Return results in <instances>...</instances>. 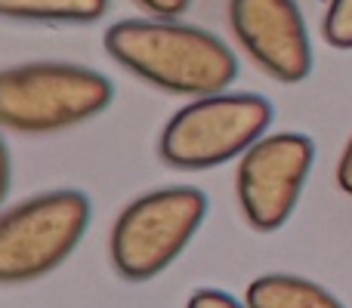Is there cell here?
Returning <instances> with one entry per match:
<instances>
[{
	"mask_svg": "<svg viewBox=\"0 0 352 308\" xmlns=\"http://www.w3.org/2000/svg\"><path fill=\"white\" fill-rule=\"evenodd\" d=\"M105 53L140 80L173 96H217L238 78V56L217 34L167 19H121L102 37Z\"/></svg>",
	"mask_w": 352,
	"mask_h": 308,
	"instance_id": "cell-1",
	"label": "cell"
},
{
	"mask_svg": "<svg viewBox=\"0 0 352 308\" xmlns=\"http://www.w3.org/2000/svg\"><path fill=\"white\" fill-rule=\"evenodd\" d=\"M111 96V80L93 68L68 62L12 65L0 74V121L12 133H56L96 117Z\"/></svg>",
	"mask_w": 352,
	"mask_h": 308,
	"instance_id": "cell-2",
	"label": "cell"
},
{
	"mask_svg": "<svg viewBox=\"0 0 352 308\" xmlns=\"http://www.w3.org/2000/svg\"><path fill=\"white\" fill-rule=\"evenodd\" d=\"M275 108L256 93L192 99L164 123L158 154L173 169H213L241 161L272 127Z\"/></svg>",
	"mask_w": 352,
	"mask_h": 308,
	"instance_id": "cell-3",
	"label": "cell"
},
{
	"mask_svg": "<svg viewBox=\"0 0 352 308\" xmlns=\"http://www.w3.org/2000/svg\"><path fill=\"white\" fill-rule=\"evenodd\" d=\"M207 216V194L195 185H170L136 198L111 225L109 256L124 281L161 274L186 250Z\"/></svg>",
	"mask_w": 352,
	"mask_h": 308,
	"instance_id": "cell-4",
	"label": "cell"
},
{
	"mask_svg": "<svg viewBox=\"0 0 352 308\" xmlns=\"http://www.w3.org/2000/svg\"><path fill=\"white\" fill-rule=\"evenodd\" d=\"M90 198L56 188L25 198L0 216V284H28L59 268L90 225Z\"/></svg>",
	"mask_w": 352,
	"mask_h": 308,
	"instance_id": "cell-5",
	"label": "cell"
},
{
	"mask_svg": "<svg viewBox=\"0 0 352 308\" xmlns=\"http://www.w3.org/2000/svg\"><path fill=\"white\" fill-rule=\"evenodd\" d=\"M312 161L316 145L303 133L263 136L238 161L235 194L250 228L266 235L291 219Z\"/></svg>",
	"mask_w": 352,
	"mask_h": 308,
	"instance_id": "cell-6",
	"label": "cell"
},
{
	"mask_svg": "<svg viewBox=\"0 0 352 308\" xmlns=\"http://www.w3.org/2000/svg\"><path fill=\"white\" fill-rule=\"evenodd\" d=\"M229 25L248 56L281 84L312 71V47L297 0H229Z\"/></svg>",
	"mask_w": 352,
	"mask_h": 308,
	"instance_id": "cell-7",
	"label": "cell"
},
{
	"mask_svg": "<svg viewBox=\"0 0 352 308\" xmlns=\"http://www.w3.org/2000/svg\"><path fill=\"white\" fill-rule=\"evenodd\" d=\"M248 308H346L331 290L297 274H263L244 293Z\"/></svg>",
	"mask_w": 352,
	"mask_h": 308,
	"instance_id": "cell-8",
	"label": "cell"
},
{
	"mask_svg": "<svg viewBox=\"0 0 352 308\" xmlns=\"http://www.w3.org/2000/svg\"><path fill=\"white\" fill-rule=\"evenodd\" d=\"M0 12L12 22L90 25L109 12V0H0Z\"/></svg>",
	"mask_w": 352,
	"mask_h": 308,
	"instance_id": "cell-9",
	"label": "cell"
},
{
	"mask_svg": "<svg viewBox=\"0 0 352 308\" xmlns=\"http://www.w3.org/2000/svg\"><path fill=\"white\" fill-rule=\"evenodd\" d=\"M322 37L334 49H352V0H331L322 19Z\"/></svg>",
	"mask_w": 352,
	"mask_h": 308,
	"instance_id": "cell-10",
	"label": "cell"
},
{
	"mask_svg": "<svg viewBox=\"0 0 352 308\" xmlns=\"http://www.w3.org/2000/svg\"><path fill=\"white\" fill-rule=\"evenodd\" d=\"M186 308H248L244 303H238L232 293L226 290H213V287H204V290H195L188 296Z\"/></svg>",
	"mask_w": 352,
	"mask_h": 308,
	"instance_id": "cell-11",
	"label": "cell"
},
{
	"mask_svg": "<svg viewBox=\"0 0 352 308\" xmlns=\"http://www.w3.org/2000/svg\"><path fill=\"white\" fill-rule=\"evenodd\" d=\"M136 6H142L146 12H152L155 19H167V22H173V19H179L182 12L192 6V0H133Z\"/></svg>",
	"mask_w": 352,
	"mask_h": 308,
	"instance_id": "cell-12",
	"label": "cell"
},
{
	"mask_svg": "<svg viewBox=\"0 0 352 308\" xmlns=\"http://www.w3.org/2000/svg\"><path fill=\"white\" fill-rule=\"evenodd\" d=\"M337 185L343 188V191L352 198V139L346 142V148H343L340 161H337Z\"/></svg>",
	"mask_w": 352,
	"mask_h": 308,
	"instance_id": "cell-13",
	"label": "cell"
}]
</instances>
